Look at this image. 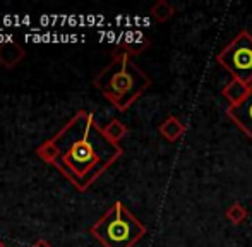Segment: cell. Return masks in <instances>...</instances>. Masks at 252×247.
<instances>
[{"label":"cell","mask_w":252,"mask_h":247,"mask_svg":"<svg viewBox=\"0 0 252 247\" xmlns=\"http://www.w3.org/2000/svg\"><path fill=\"white\" fill-rule=\"evenodd\" d=\"M120 144L110 141L91 112L76 114L36 150L43 161L57 167L79 190H86L122 156Z\"/></svg>","instance_id":"cell-1"},{"label":"cell","mask_w":252,"mask_h":247,"mask_svg":"<svg viewBox=\"0 0 252 247\" xmlns=\"http://www.w3.org/2000/svg\"><path fill=\"white\" fill-rule=\"evenodd\" d=\"M94 86L105 94L120 112L127 110L144 91L151 81L130 59L126 50L119 52L112 62L94 77Z\"/></svg>","instance_id":"cell-2"},{"label":"cell","mask_w":252,"mask_h":247,"mask_svg":"<svg viewBox=\"0 0 252 247\" xmlns=\"http://www.w3.org/2000/svg\"><path fill=\"white\" fill-rule=\"evenodd\" d=\"M91 234L105 247H134L146 234V227L120 201L91 227Z\"/></svg>","instance_id":"cell-3"},{"label":"cell","mask_w":252,"mask_h":247,"mask_svg":"<svg viewBox=\"0 0 252 247\" xmlns=\"http://www.w3.org/2000/svg\"><path fill=\"white\" fill-rule=\"evenodd\" d=\"M216 61L223 65L235 79L246 84H252V34L249 31H240L226 48H223Z\"/></svg>","instance_id":"cell-4"},{"label":"cell","mask_w":252,"mask_h":247,"mask_svg":"<svg viewBox=\"0 0 252 247\" xmlns=\"http://www.w3.org/2000/svg\"><path fill=\"white\" fill-rule=\"evenodd\" d=\"M226 115H228V117L252 139V84L249 88L247 96L244 98L240 103L228 107Z\"/></svg>","instance_id":"cell-5"},{"label":"cell","mask_w":252,"mask_h":247,"mask_svg":"<svg viewBox=\"0 0 252 247\" xmlns=\"http://www.w3.org/2000/svg\"><path fill=\"white\" fill-rule=\"evenodd\" d=\"M26 52L16 41H2L0 43V63L5 69H12L16 63H19L24 59Z\"/></svg>","instance_id":"cell-6"},{"label":"cell","mask_w":252,"mask_h":247,"mask_svg":"<svg viewBox=\"0 0 252 247\" xmlns=\"http://www.w3.org/2000/svg\"><path fill=\"white\" fill-rule=\"evenodd\" d=\"M186 130H187L186 124L180 121V119H177L175 115H170V117L159 125V134H161L166 141H170V143L179 141L180 137L186 134Z\"/></svg>","instance_id":"cell-7"},{"label":"cell","mask_w":252,"mask_h":247,"mask_svg":"<svg viewBox=\"0 0 252 247\" xmlns=\"http://www.w3.org/2000/svg\"><path fill=\"white\" fill-rule=\"evenodd\" d=\"M249 88H251L249 84L242 83L240 79H235V77H233V79L230 81V83H226V86L223 88L221 94L226 98V100H228L230 107H232V105L240 103V101L247 96V93H249Z\"/></svg>","instance_id":"cell-8"},{"label":"cell","mask_w":252,"mask_h":247,"mask_svg":"<svg viewBox=\"0 0 252 247\" xmlns=\"http://www.w3.org/2000/svg\"><path fill=\"white\" fill-rule=\"evenodd\" d=\"M103 132H105V136L108 137L110 141H113V143L119 144V141L127 134V127H126V124H122L120 121H117V119H113V121H110L108 125L103 129Z\"/></svg>","instance_id":"cell-9"},{"label":"cell","mask_w":252,"mask_h":247,"mask_svg":"<svg viewBox=\"0 0 252 247\" xmlns=\"http://www.w3.org/2000/svg\"><path fill=\"white\" fill-rule=\"evenodd\" d=\"M151 16L155 17L158 23H163V21L170 19V17L173 16V7L170 5L168 2H165V0H159L158 3H155V5L151 7Z\"/></svg>","instance_id":"cell-10"},{"label":"cell","mask_w":252,"mask_h":247,"mask_svg":"<svg viewBox=\"0 0 252 247\" xmlns=\"http://www.w3.org/2000/svg\"><path fill=\"white\" fill-rule=\"evenodd\" d=\"M225 216L230 220V223L240 225L247 218V210L240 203H233L232 206L225 211Z\"/></svg>","instance_id":"cell-11"},{"label":"cell","mask_w":252,"mask_h":247,"mask_svg":"<svg viewBox=\"0 0 252 247\" xmlns=\"http://www.w3.org/2000/svg\"><path fill=\"white\" fill-rule=\"evenodd\" d=\"M33 247H52L50 244H48V242L47 241H38L36 242V244H34Z\"/></svg>","instance_id":"cell-12"},{"label":"cell","mask_w":252,"mask_h":247,"mask_svg":"<svg viewBox=\"0 0 252 247\" xmlns=\"http://www.w3.org/2000/svg\"><path fill=\"white\" fill-rule=\"evenodd\" d=\"M0 247H7L5 244H2V242H0Z\"/></svg>","instance_id":"cell-13"}]
</instances>
